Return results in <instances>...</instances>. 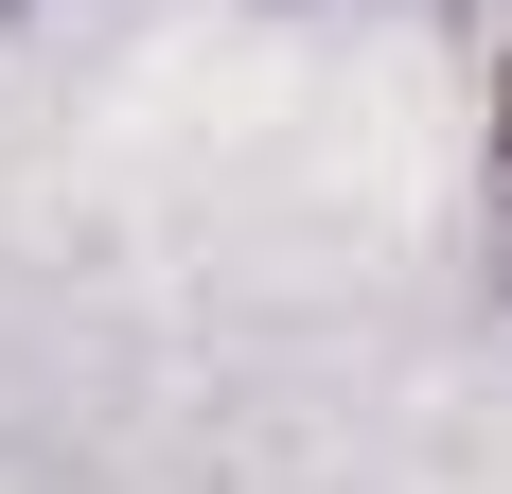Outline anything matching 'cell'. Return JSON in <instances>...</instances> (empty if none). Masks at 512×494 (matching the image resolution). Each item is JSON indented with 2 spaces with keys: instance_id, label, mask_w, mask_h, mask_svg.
Wrapping results in <instances>:
<instances>
[{
  "instance_id": "6da1fadb",
  "label": "cell",
  "mask_w": 512,
  "mask_h": 494,
  "mask_svg": "<svg viewBox=\"0 0 512 494\" xmlns=\"http://www.w3.org/2000/svg\"><path fill=\"white\" fill-rule=\"evenodd\" d=\"M460 230H477V283L512 300V89H495V124H477V177H460Z\"/></svg>"
}]
</instances>
